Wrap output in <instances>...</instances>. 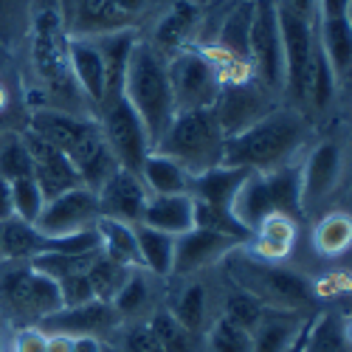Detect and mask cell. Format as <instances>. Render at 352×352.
Listing matches in <instances>:
<instances>
[{"label": "cell", "instance_id": "cell-16", "mask_svg": "<svg viewBox=\"0 0 352 352\" xmlns=\"http://www.w3.org/2000/svg\"><path fill=\"white\" fill-rule=\"evenodd\" d=\"M243 243L226 237L217 231H206V228H192L181 237H175V259H172V274H195L223 262L231 251H237Z\"/></svg>", "mask_w": 352, "mask_h": 352}, {"label": "cell", "instance_id": "cell-26", "mask_svg": "<svg viewBox=\"0 0 352 352\" xmlns=\"http://www.w3.org/2000/svg\"><path fill=\"white\" fill-rule=\"evenodd\" d=\"M299 352H349L346 318L336 313H321L307 321L299 338Z\"/></svg>", "mask_w": 352, "mask_h": 352}, {"label": "cell", "instance_id": "cell-18", "mask_svg": "<svg viewBox=\"0 0 352 352\" xmlns=\"http://www.w3.org/2000/svg\"><path fill=\"white\" fill-rule=\"evenodd\" d=\"M344 172V153L336 141H321L313 146L305 166H299L302 184V209H313L324 200L341 181Z\"/></svg>", "mask_w": 352, "mask_h": 352}, {"label": "cell", "instance_id": "cell-23", "mask_svg": "<svg viewBox=\"0 0 352 352\" xmlns=\"http://www.w3.org/2000/svg\"><path fill=\"white\" fill-rule=\"evenodd\" d=\"M248 169L240 166H214L209 172H200L192 178V189L189 195L200 203H209V206H220V209H231V200L237 195V189L243 186V181L248 178Z\"/></svg>", "mask_w": 352, "mask_h": 352}, {"label": "cell", "instance_id": "cell-28", "mask_svg": "<svg viewBox=\"0 0 352 352\" xmlns=\"http://www.w3.org/2000/svg\"><path fill=\"white\" fill-rule=\"evenodd\" d=\"M68 25V37H99L122 32V23L113 12V0H76Z\"/></svg>", "mask_w": 352, "mask_h": 352}, {"label": "cell", "instance_id": "cell-56", "mask_svg": "<svg viewBox=\"0 0 352 352\" xmlns=\"http://www.w3.org/2000/svg\"><path fill=\"white\" fill-rule=\"evenodd\" d=\"M0 352H3V338H0Z\"/></svg>", "mask_w": 352, "mask_h": 352}, {"label": "cell", "instance_id": "cell-19", "mask_svg": "<svg viewBox=\"0 0 352 352\" xmlns=\"http://www.w3.org/2000/svg\"><path fill=\"white\" fill-rule=\"evenodd\" d=\"M122 316L110 302H87L82 307H60L56 313L40 318V330L45 333H65V336H102L119 327Z\"/></svg>", "mask_w": 352, "mask_h": 352}, {"label": "cell", "instance_id": "cell-38", "mask_svg": "<svg viewBox=\"0 0 352 352\" xmlns=\"http://www.w3.org/2000/svg\"><path fill=\"white\" fill-rule=\"evenodd\" d=\"M349 240H352V223L341 212L327 214L313 231V245L318 248V254H324V256H336V254L346 251Z\"/></svg>", "mask_w": 352, "mask_h": 352}, {"label": "cell", "instance_id": "cell-30", "mask_svg": "<svg viewBox=\"0 0 352 352\" xmlns=\"http://www.w3.org/2000/svg\"><path fill=\"white\" fill-rule=\"evenodd\" d=\"M96 231H99L102 254H104V256H110L113 262H119V265H127V268H141L138 243H135V226L99 217V220H96Z\"/></svg>", "mask_w": 352, "mask_h": 352}, {"label": "cell", "instance_id": "cell-48", "mask_svg": "<svg viewBox=\"0 0 352 352\" xmlns=\"http://www.w3.org/2000/svg\"><path fill=\"white\" fill-rule=\"evenodd\" d=\"M146 6H150V0H113V12L119 17L122 28H127L135 17H141L146 12Z\"/></svg>", "mask_w": 352, "mask_h": 352}, {"label": "cell", "instance_id": "cell-45", "mask_svg": "<svg viewBox=\"0 0 352 352\" xmlns=\"http://www.w3.org/2000/svg\"><path fill=\"white\" fill-rule=\"evenodd\" d=\"M56 287H60V302L63 307H82L87 302L96 299V293L91 287V279H87V274H74V276H65L56 282Z\"/></svg>", "mask_w": 352, "mask_h": 352}, {"label": "cell", "instance_id": "cell-1", "mask_svg": "<svg viewBox=\"0 0 352 352\" xmlns=\"http://www.w3.org/2000/svg\"><path fill=\"white\" fill-rule=\"evenodd\" d=\"M32 130L51 146L68 155V161L76 166L79 178L87 189H99L110 175L119 169L110 146L102 135V127L91 119H79L74 113L54 110V107H40L32 116Z\"/></svg>", "mask_w": 352, "mask_h": 352}, {"label": "cell", "instance_id": "cell-5", "mask_svg": "<svg viewBox=\"0 0 352 352\" xmlns=\"http://www.w3.org/2000/svg\"><path fill=\"white\" fill-rule=\"evenodd\" d=\"M223 127L217 122L214 107L175 113L153 150L178 161L192 178L223 164Z\"/></svg>", "mask_w": 352, "mask_h": 352}, {"label": "cell", "instance_id": "cell-36", "mask_svg": "<svg viewBox=\"0 0 352 352\" xmlns=\"http://www.w3.org/2000/svg\"><path fill=\"white\" fill-rule=\"evenodd\" d=\"M200 352H251V333L231 324L228 318L217 316L212 324L203 330Z\"/></svg>", "mask_w": 352, "mask_h": 352}, {"label": "cell", "instance_id": "cell-13", "mask_svg": "<svg viewBox=\"0 0 352 352\" xmlns=\"http://www.w3.org/2000/svg\"><path fill=\"white\" fill-rule=\"evenodd\" d=\"M99 220V200L96 192L87 186L68 189L45 200V206L37 217V231L43 237H63V234H76L85 228H94Z\"/></svg>", "mask_w": 352, "mask_h": 352}, {"label": "cell", "instance_id": "cell-6", "mask_svg": "<svg viewBox=\"0 0 352 352\" xmlns=\"http://www.w3.org/2000/svg\"><path fill=\"white\" fill-rule=\"evenodd\" d=\"M223 262H228L231 279L243 290H248L251 296H256L265 307L299 313L302 307L310 305V296H313L310 282L276 265V262H265L259 256H234V251Z\"/></svg>", "mask_w": 352, "mask_h": 352}, {"label": "cell", "instance_id": "cell-57", "mask_svg": "<svg viewBox=\"0 0 352 352\" xmlns=\"http://www.w3.org/2000/svg\"><path fill=\"white\" fill-rule=\"evenodd\" d=\"M0 6H3V0H0Z\"/></svg>", "mask_w": 352, "mask_h": 352}, {"label": "cell", "instance_id": "cell-49", "mask_svg": "<svg viewBox=\"0 0 352 352\" xmlns=\"http://www.w3.org/2000/svg\"><path fill=\"white\" fill-rule=\"evenodd\" d=\"M316 6L321 9V20L349 17V0H316Z\"/></svg>", "mask_w": 352, "mask_h": 352}, {"label": "cell", "instance_id": "cell-33", "mask_svg": "<svg viewBox=\"0 0 352 352\" xmlns=\"http://www.w3.org/2000/svg\"><path fill=\"white\" fill-rule=\"evenodd\" d=\"M43 248V234L34 223L9 217L0 223V256L3 259H32Z\"/></svg>", "mask_w": 352, "mask_h": 352}, {"label": "cell", "instance_id": "cell-55", "mask_svg": "<svg viewBox=\"0 0 352 352\" xmlns=\"http://www.w3.org/2000/svg\"><path fill=\"white\" fill-rule=\"evenodd\" d=\"M3 104H6V91L0 87V107H3Z\"/></svg>", "mask_w": 352, "mask_h": 352}, {"label": "cell", "instance_id": "cell-39", "mask_svg": "<svg viewBox=\"0 0 352 352\" xmlns=\"http://www.w3.org/2000/svg\"><path fill=\"white\" fill-rule=\"evenodd\" d=\"M195 228L217 231V234H226V237H234V240H240V243L243 240H251V231L237 223V217L231 214V209L209 206V203H200V200H195Z\"/></svg>", "mask_w": 352, "mask_h": 352}, {"label": "cell", "instance_id": "cell-44", "mask_svg": "<svg viewBox=\"0 0 352 352\" xmlns=\"http://www.w3.org/2000/svg\"><path fill=\"white\" fill-rule=\"evenodd\" d=\"M251 12L254 3H243L231 12V17L223 25V45L234 56H245L248 60V25H251Z\"/></svg>", "mask_w": 352, "mask_h": 352}, {"label": "cell", "instance_id": "cell-20", "mask_svg": "<svg viewBox=\"0 0 352 352\" xmlns=\"http://www.w3.org/2000/svg\"><path fill=\"white\" fill-rule=\"evenodd\" d=\"M68 63L71 74L79 91L102 107L107 94V79H104V60L94 37H68Z\"/></svg>", "mask_w": 352, "mask_h": 352}, {"label": "cell", "instance_id": "cell-25", "mask_svg": "<svg viewBox=\"0 0 352 352\" xmlns=\"http://www.w3.org/2000/svg\"><path fill=\"white\" fill-rule=\"evenodd\" d=\"M138 178L150 195H189L192 189V175L178 161H172L155 150H150V155L144 158Z\"/></svg>", "mask_w": 352, "mask_h": 352}, {"label": "cell", "instance_id": "cell-52", "mask_svg": "<svg viewBox=\"0 0 352 352\" xmlns=\"http://www.w3.org/2000/svg\"><path fill=\"white\" fill-rule=\"evenodd\" d=\"M48 352H74V338L65 333H48Z\"/></svg>", "mask_w": 352, "mask_h": 352}, {"label": "cell", "instance_id": "cell-46", "mask_svg": "<svg viewBox=\"0 0 352 352\" xmlns=\"http://www.w3.org/2000/svg\"><path fill=\"white\" fill-rule=\"evenodd\" d=\"M124 352H164L150 324H133L124 333Z\"/></svg>", "mask_w": 352, "mask_h": 352}, {"label": "cell", "instance_id": "cell-54", "mask_svg": "<svg viewBox=\"0 0 352 352\" xmlns=\"http://www.w3.org/2000/svg\"><path fill=\"white\" fill-rule=\"evenodd\" d=\"M302 330H305V327H302ZM299 338H302V333H299V336H296V341H293V344H290V346H287V352H299Z\"/></svg>", "mask_w": 352, "mask_h": 352}, {"label": "cell", "instance_id": "cell-15", "mask_svg": "<svg viewBox=\"0 0 352 352\" xmlns=\"http://www.w3.org/2000/svg\"><path fill=\"white\" fill-rule=\"evenodd\" d=\"M96 200H99V217L138 226L146 200H150V192H146V186L141 184L135 172H127L119 166L96 189Z\"/></svg>", "mask_w": 352, "mask_h": 352}, {"label": "cell", "instance_id": "cell-10", "mask_svg": "<svg viewBox=\"0 0 352 352\" xmlns=\"http://www.w3.org/2000/svg\"><path fill=\"white\" fill-rule=\"evenodd\" d=\"M276 23L282 37V60H285V87L296 102H305L307 94V74L316 51V32L310 17L293 12L285 0H274Z\"/></svg>", "mask_w": 352, "mask_h": 352}, {"label": "cell", "instance_id": "cell-47", "mask_svg": "<svg viewBox=\"0 0 352 352\" xmlns=\"http://www.w3.org/2000/svg\"><path fill=\"white\" fill-rule=\"evenodd\" d=\"M14 352H48V333L40 327L20 330L14 338Z\"/></svg>", "mask_w": 352, "mask_h": 352}, {"label": "cell", "instance_id": "cell-9", "mask_svg": "<svg viewBox=\"0 0 352 352\" xmlns=\"http://www.w3.org/2000/svg\"><path fill=\"white\" fill-rule=\"evenodd\" d=\"M248 65H254L256 82L265 91L285 87L282 37H279L274 0H254L251 25H248Z\"/></svg>", "mask_w": 352, "mask_h": 352}, {"label": "cell", "instance_id": "cell-14", "mask_svg": "<svg viewBox=\"0 0 352 352\" xmlns=\"http://www.w3.org/2000/svg\"><path fill=\"white\" fill-rule=\"evenodd\" d=\"M214 113H217V122L223 127V135L228 138L268 113V94H265V87L256 85L254 79L226 82L220 87Z\"/></svg>", "mask_w": 352, "mask_h": 352}, {"label": "cell", "instance_id": "cell-31", "mask_svg": "<svg viewBox=\"0 0 352 352\" xmlns=\"http://www.w3.org/2000/svg\"><path fill=\"white\" fill-rule=\"evenodd\" d=\"M135 243H138V259L141 268L155 276L172 274V259H175V237L146 226H135Z\"/></svg>", "mask_w": 352, "mask_h": 352}, {"label": "cell", "instance_id": "cell-34", "mask_svg": "<svg viewBox=\"0 0 352 352\" xmlns=\"http://www.w3.org/2000/svg\"><path fill=\"white\" fill-rule=\"evenodd\" d=\"M146 324H150V330L155 333L164 352H200V336L189 333L169 310L153 313V318L146 321Z\"/></svg>", "mask_w": 352, "mask_h": 352}, {"label": "cell", "instance_id": "cell-43", "mask_svg": "<svg viewBox=\"0 0 352 352\" xmlns=\"http://www.w3.org/2000/svg\"><path fill=\"white\" fill-rule=\"evenodd\" d=\"M146 302H150V285H146L144 274H138V268H133L130 276H127V282H124L122 290L113 296L110 305L116 307V313L124 318V316H135L138 310H144Z\"/></svg>", "mask_w": 352, "mask_h": 352}, {"label": "cell", "instance_id": "cell-40", "mask_svg": "<svg viewBox=\"0 0 352 352\" xmlns=\"http://www.w3.org/2000/svg\"><path fill=\"white\" fill-rule=\"evenodd\" d=\"M12 189V212L17 220H25V223H37L43 206H45V195L40 189V184L34 181V175L28 178H17L9 184Z\"/></svg>", "mask_w": 352, "mask_h": 352}, {"label": "cell", "instance_id": "cell-21", "mask_svg": "<svg viewBox=\"0 0 352 352\" xmlns=\"http://www.w3.org/2000/svg\"><path fill=\"white\" fill-rule=\"evenodd\" d=\"M141 226L164 231L169 237L195 228V200L192 195H150L141 214Z\"/></svg>", "mask_w": 352, "mask_h": 352}, {"label": "cell", "instance_id": "cell-4", "mask_svg": "<svg viewBox=\"0 0 352 352\" xmlns=\"http://www.w3.org/2000/svg\"><path fill=\"white\" fill-rule=\"evenodd\" d=\"M231 214L248 231L268 217L299 220L305 214L299 166L285 164L271 172H251L231 200Z\"/></svg>", "mask_w": 352, "mask_h": 352}, {"label": "cell", "instance_id": "cell-27", "mask_svg": "<svg viewBox=\"0 0 352 352\" xmlns=\"http://www.w3.org/2000/svg\"><path fill=\"white\" fill-rule=\"evenodd\" d=\"M318 48L327 56V63L341 82L349 74L352 63V20L349 17H330L318 25Z\"/></svg>", "mask_w": 352, "mask_h": 352}, {"label": "cell", "instance_id": "cell-12", "mask_svg": "<svg viewBox=\"0 0 352 352\" xmlns=\"http://www.w3.org/2000/svg\"><path fill=\"white\" fill-rule=\"evenodd\" d=\"M0 296H3V302L14 313L32 316V318H45L63 307L56 282L34 271L32 265H20L3 274V279H0Z\"/></svg>", "mask_w": 352, "mask_h": 352}, {"label": "cell", "instance_id": "cell-24", "mask_svg": "<svg viewBox=\"0 0 352 352\" xmlns=\"http://www.w3.org/2000/svg\"><path fill=\"white\" fill-rule=\"evenodd\" d=\"M197 17H200V9L192 3V0H178L155 25V34H153V48L158 54H178L184 51L186 40L192 37L195 25H197Z\"/></svg>", "mask_w": 352, "mask_h": 352}, {"label": "cell", "instance_id": "cell-51", "mask_svg": "<svg viewBox=\"0 0 352 352\" xmlns=\"http://www.w3.org/2000/svg\"><path fill=\"white\" fill-rule=\"evenodd\" d=\"M9 217H14V212H12V189H9V181L0 178V223H6Z\"/></svg>", "mask_w": 352, "mask_h": 352}, {"label": "cell", "instance_id": "cell-8", "mask_svg": "<svg viewBox=\"0 0 352 352\" xmlns=\"http://www.w3.org/2000/svg\"><path fill=\"white\" fill-rule=\"evenodd\" d=\"M32 60L48 91L56 96H71L76 91V82L68 63V34L56 12L45 9L37 14L34 34H32Z\"/></svg>", "mask_w": 352, "mask_h": 352}, {"label": "cell", "instance_id": "cell-22", "mask_svg": "<svg viewBox=\"0 0 352 352\" xmlns=\"http://www.w3.org/2000/svg\"><path fill=\"white\" fill-rule=\"evenodd\" d=\"M305 324L307 321L299 313L268 307L262 313L259 324L251 330V352H287Z\"/></svg>", "mask_w": 352, "mask_h": 352}, {"label": "cell", "instance_id": "cell-41", "mask_svg": "<svg viewBox=\"0 0 352 352\" xmlns=\"http://www.w3.org/2000/svg\"><path fill=\"white\" fill-rule=\"evenodd\" d=\"M265 310L268 307L262 305L256 296H251L248 290L237 287L234 293H228L226 307H223V318H228L231 324H237V327H243V330L251 333L259 324V318H262V313H265Z\"/></svg>", "mask_w": 352, "mask_h": 352}, {"label": "cell", "instance_id": "cell-35", "mask_svg": "<svg viewBox=\"0 0 352 352\" xmlns=\"http://www.w3.org/2000/svg\"><path fill=\"white\" fill-rule=\"evenodd\" d=\"M336 74L327 63V56L321 54L318 40H316V51H313V63H310V74H307V94L305 102L313 104V110H327L330 102L336 99Z\"/></svg>", "mask_w": 352, "mask_h": 352}, {"label": "cell", "instance_id": "cell-29", "mask_svg": "<svg viewBox=\"0 0 352 352\" xmlns=\"http://www.w3.org/2000/svg\"><path fill=\"white\" fill-rule=\"evenodd\" d=\"M251 240H254V251L259 259L282 262L293 251V243H296V220L268 217L251 231Z\"/></svg>", "mask_w": 352, "mask_h": 352}, {"label": "cell", "instance_id": "cell-50", "mask_svg": "<svg viewBox=\"0 0 352 352\" xmlns=\"http://www.w3.org/2000/svg\"><path fill=\"white\" fill-rule=\"evenodd\" d=\"M74 338V352H104L102 336H71Z\"/></svg>", "mask_w": 352, "mask_h": 352}, {"label": "cell", "instance_id": "cell-42", "mask_svg": "<svg viewBox=\"0 0 352 352\" xmlns=\"http://www.w3.org/2000/svg\"><path fill=\"white\" fill-rule=\"evenodd\" d=\"M28 175H34V169H32V155H28L23 135L6 138L0 144V178L12 184L17 178H28Z\"/></svg>", "mask_w": 352, "mask_h": 352}, {"label": "cell", "instance_id": "cell-53", "mask_svg": "<svg viewBox=\"0 0 352 352\" xmlns=\"http://www.w3.org/2000/svg\"><path fill=\"white\" fill-rule=\"evenodd\" d=\"M285 3L302 17H313V9H316V0H285Z\"/></svg>", "mask_w": 352, "mask_h": 352}, {"label": "cell", "instance_id": "cell-32", "mask_svg": "<svg viewBox=\"0 0 352 352\" xmlns=\"http://www.w3.org/2000/svg\"><path fill=\"white\" fill-rule=\"evenodd\" d=\"M169 313L178 318L189 333L203 336V330H206V316H209V293H206V285H203V282L184 285L178 293H175V299L169 305Z\"/></svg>", "mask_w": 352, "mask_h": 352}, {"label": "cell", "instance_id": "cell-11", "mask_svg": "<svg viewBox=\"0 0 352 352\" xmlns=\"http://www.w3.org/2000/svg\"><path fill=\"white\" fill-rule=\"evenodd\" d=\"M102 110H104V119H102L99 127H102V135L110 146L116 164H119L122 169H127V172L138 175L144 158L153 150V141H150V135H146L141 119L124 99L110 102Z\"/></svg>", "mask_w": 352, "mask_h": 352}, {"label": "cell", "instance_id": "cell-37", "mask_svg": "<svg viewBox=\"0 0 352 352\" xmlns=\"http://www.w3.org/2000/svg\"><path fill=\"white\" fill-rule=\"evenodd\" d=\"M133 268L127 265H119V262H113L110 256H104L99 251V256L94 259V265L87 268V279H91V287L96 293L99 302H113V296L122 290V285L127 282Z\"/></svg>", "mask_w": 352, "mask_h": 352}, {"label": "cell", "instance_id": "cell-3", "mask_svg": "<svg viewBox=\"0 0 352 352\" xmlns=\"http://www.w3.org/2000/svg\"><path fill=\"white\" fill-rule=\"evenodd\" d=\"M122 99L135 110L155 146V141L161 138V133L175 116V102H172L166 60L150 45V40H135L130 51Z\"/></svg>", "mask_w": 352, "mask_h": 352}, {"label": "cell", "instance_id": "cell-7", "mask_svg": "<svg viewBox=\"0 0 352 352\" xmlns=\"http://www.w3.org/2000/svg\"><path fill=\"white\" fill-rule=\"evenodd\" d=\"M166 74H169L175 113L203 110L217 104L223 82L209 60V54L184 48L178 54H172V60H166Z\"/></svg>", "mask_w": 352, "mask_h": 352}, {"label": "cell", "instance_id": "cell-2", "mask_svg": "<svg viewBox=\"0 0 352 352\" xmlns=\"http://www.w3.org/2000/svg\"><path fill=\"white\" fill-rule=\"evenodd\" d=\"M305 141V119L296 110H268L262 119L223 144V164L248 172H271L290 161Z\"/></svg>", "mask_w": 352, "mask_h": 352}, {"label": "cell", "instance_id": "cell-17", "mask_svg": "<svg viewBox=\"0 0 352 352\" xmlns=\"http://www.w3.org/2000/svg\"><path fill=\"white\" fill-rule=\"evenodd\" d=\"M23 141L28 146V155H32V169H34V181L40 184L45 200L63 195L68 189L85 186L76 166L68 161L65 153H60L56 146H51L48 141H43L40 135H34L32 130L23 133Z\"/></svg>", "mask_w": 352, "mask_h": 352}]
</instances>
